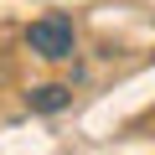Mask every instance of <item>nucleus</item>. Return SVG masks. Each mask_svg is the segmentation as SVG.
Masks as SVG:
<instances>
[{"label":"nucleus","instance_id":"1","mask_svg":"<svg viewBox=\"0 0 155 155\" xmlns=\"http://www.w3.org/2000/svg\"><path fill=\"white\" fill-rule=\"evenodd\" d=\"M26 52L41 57V62H67L78 52V31H72V16H36L26 26Z\"/></svg>","mask_w":155,"mask_h":155},{"label":"nucleus","instance_id":"2","mask_svg":"<svg viewBox=\"0 0 155 155\" xmlns=\"http://www.w3.org/2000/svg\"><path fill=\"white\" fill-rule=\"evenodd\" d=\"M67 104H72V88H67V83H41V88L26 93V109H31V114H57V109H67Z\"/></svg>","mask_w":155,"mask_h":155}]
</instances>
